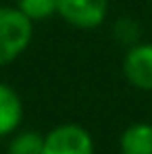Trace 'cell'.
Segmentation results:
<instances>
[{"instance_id": "obj_5", "label": "cell", "mask_w": 152, "mask_h": 154, "mask_svg": "<svg viewBox=\"0 0 152 154\" xmlns=\"http://www.w3.org/2000/svg\"><path fill=\"white\" fill-rule=\"evenodd\" d=\"M23 121V102L13 85L0 81V140L13 135Z\"/></svg>"}, {"instance_id": "obj_6", "label": "cell", "mask_w": 152, "mask_h": 154, "mask_svg": "<svg viewBox=\"0 0 152 154\" xmlns=\"http://www.w3.org/2000/svg\"><path fill=\"white\" fill-rule=\"evenodd\" d=\"M121 154H152V123L135 121L119 137Z\"/></svg>"}, {"instance_id": "obj_8", "label": "cell", "mask_w": 152, "mask_h": 154, "mask_svg": "<svg viewBox=\"0 0 152 154\" xmlns=\"http://www.w3.org/2000/svg\"><path fill=\"white\" fill-rule=\"evenodd\" d=\"M17 8L33 23L46 21L56 15V0H17Z\"/></svg>"}, {"instance_id": "obj_7", "label": "cell", "mask_w": 152, "mask_h": 154, "mask_svg": "<svg viewBox=\"0 0 152 154\" xmlns=\"http://www.w3.org/2000/svg\"><path fill=\"white\" fill-rule=\"evenodd\" d=\"M6 154H44V135L38 131L15 133L8 142Z\"/></svg>"}, {"instance_id": "obj_4", "label": "cell", "mask_w": 152, "mask_h": 154, "mask_svg": "<svg viewBox=\"0 0 152 154\" xmlns=\"http://www.w3.org/2000/svg\"><path fill=\"white\" fill-rule=\"evenodd\" d=\"M123 75L140 92H152V42L129 46L123 56Z\"/></svg>"}, {"instance_id": "obj_9", "label": "cell", "mask_w": 152, "mask_h": 154, "mask_svg": "<svg viewBox=\"0 0 152 154\" xmlns=\"http://www.w3.org/2000/svg\"><path fill=\"white\" fill-rule=\"evenodd\" d=\"M113 35H115V40L119 42V44H123V46H133V44H138L140 42V38H142V27L138 25V21H133L131 17H121V19H117L115 21V25H113Z\"/></svg>"}, {"instance_id": "obj_1", "label": "cell", "mask_w": 152, "mask_h": 154, "mask_svg": "<svg viewBox=\"0 0 152 154\" xmlns=\"http://www.w3.org/2000/svg\"><path fill=\"white\" fill-rule=\"evenodd\" d=\"M33 21L15 6H0V67L17 60L29 48Z\"/></svg>"}, {"instance_id": "obj_2", "label": "cell", "mask_w": 152, "mask_h": 154, "mask_svg": "<svg viewBox=\"0 0 152 154\" xmlns=\"http://www.w3.org/2000/svg\"><path fill=\"white\" fill-rule=\"evenodd\" d=\"M44 154H94L92 133L77 123H63L44 135Z\"/></svg>"}, {"instance_id": "obj_3", "label": "cell", "mask_w": 152, "mask_h": 154, "mask_svg": "<svg viewBox=\"0 0 152 154\" xmlns=\"http://www.w3.org/2000/svg\"><path fill=\"white\" fill-rule=\"evenodd\" d=\"M56 15L77 29H94L108 15V0H56Z\"/></svg>"}]
</instances>
